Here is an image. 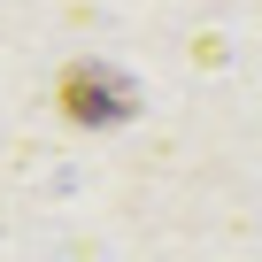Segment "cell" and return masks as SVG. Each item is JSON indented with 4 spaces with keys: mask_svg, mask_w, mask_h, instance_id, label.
I'll return each mask as SVG.
<instances>
[{
    "mask_svg": "<svg viewBox=\"0 0 262 262\" xmlns=\"http://www.w3.org/2000/svg\"><path fill=\"white\" fill-rule=\"evenodd\" d=\"M54 100H62V116L85 123V131H116V123H131V108H139L131 77L108 70V62H70L62 85H54Z\"/></svg>",
    "mask_w": 262,
    "mask_h": 262,
    "instance_id": "6da1fadb",
    "label": "cell"
}]
</instances>
